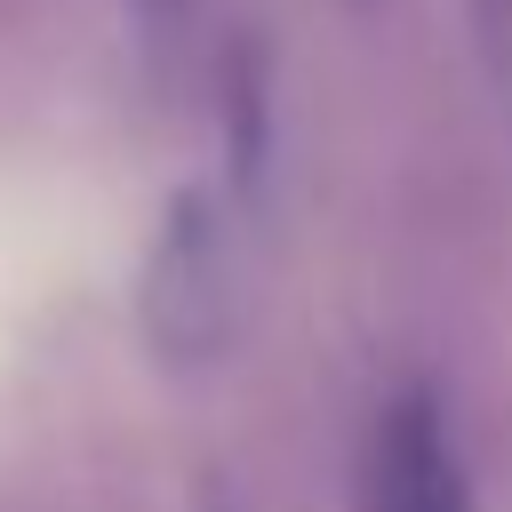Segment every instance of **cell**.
<instances>
[{
    "instance_id": "1",
    "label": "cell",
    "mask_w": 512,
    "mask_h": 512,
    "mask_svg": "<svg viewBox=\"0 0 512 512\" xmlns=\"http://www.w3.org/2000/svg\"><path fill=\"white\" fill-rule=\"evenodd\" d=\"M224 288H232V272H224L216 216H208L200 192H184L176 216L160 224L152 264H144V328H152V344L168 360L216 352V336H224Z\"/></svg>"
},
{
    "instance_id": "2",
    "label": "cell",
    "mask_w": 512,
    "mask_h": 512,
    "mask_svg": "<svg viewBox=\"0 0 512 512\" xmlns=\"http://www.w3.org/2000/svg\"><path fill=\"white\" fill-rule=\"evenodd\" d=\"M368 512H472L464 456L424 392L392 400L368 432Z\"/></svg>"
}]
</instances>
